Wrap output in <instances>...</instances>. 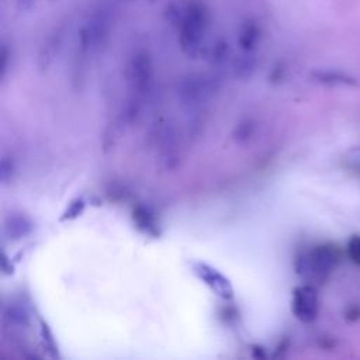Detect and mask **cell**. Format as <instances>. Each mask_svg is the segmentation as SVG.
<instances>
[{
	"label": "cell",
	"mask_w": 360,
	"mask_h": 360,
	"mask_svg": "<svg viewBox=\"0 0 360 360\" xmlns=\"http://www.w3.org/2000/svg\"><path fill=\"white\" fill-rule=\"evenodd\" d=\"M169 21L177 30L180 49L188 58L201 55L211 22V13L202 0H187L179 6H170Z\"/></svg>",
	"instance_id": "cell-1"
},
{
	"label": "cell",
	"mask_w": 360,
	"mask_h": 360,
	"mask_svg": "<svg viewBox=\"0 0 360 360\" xmlns=\"http://www.w3.org/2000/svg\"><path fill=\"white\" fill-rule=\"evenodd\" d=\"M112 30V13L107 6L94 8L80 24L76 38L75 69L80 72L84 65L98 53L108 41Z\"/></svg>",
	"instance_id": "cell-2"
},
{
	"label": "cell",
	"mask_w": 360,
	"mask_h": 360,
	"mask_svg": "<svg viewBox=\"0 0 360 360\" xmlns=\"http://www.w3.org/2000/svg\"><path fill=\"white\" fill-rule=\"evenodd\" d=\"M127 77L132 91V100L128 104V117L134 120L139 110V98L150 91L153 82V63L146 51H136L127 66Z\"/></svg>",
	"instance_id": "cell-3"
},
{
	"label": "cell",
	"mask_w": 360,
	"mask_h": 360,
	"mask_svg": "<svg viewBox=\"0 0 360 360\" xmlns=\"http://www.w3.org/2000/svg\"><path fill=\"white\" fill-rule=\"evenodd\" d=\"M219 89L217 77L205 73H191L177 83V97L188 108L200 107L208 103Z\"/></svg>",
	"instance_id": "cell-4"
},
{
	"label": "cell",
	"mask_w": 360,
	"mask_h": 360,
	"mask_svg": "<svg viewBox=\"0 0 360 360\" xmlns=\"http://www.w3.org/2000/svg\"><path fill=\"white\" fill-rule=\"evenodd\" d=\"M339 253L330 245H318L312 248L302 259L298 273H308L315 278H325L338 264Z\"/></svg>",
	"instance_id": "cell-5"
},
{
	"label": "cell",
	"mask_w": 360,
	"mask_h": 360,
	"mask_svg": "<svg viewBox=\"0 0 360 360\" xmlns=\"http://www.w3.org/2000/svg\"><path fill=\"white\" fill-rule=\"evenodd\" d=\"M318 309L319 301L315 287L304 284L294 288L291 298V311L297 319L304 323H311L316 319Z\"/></svg>",
	"instance_id": "cell-6"
},
{
	"label": "cell",
	"mask_w": 360,
	"mask_h": 360,
	"mask_svg": "<svg viewBox=\"0 0 360 360\" xmlns=\"http://www.w3.org/2000/svg\"><path fill=\"white\" fill-rule=\"evenodd\" d=\"M193 271L218 297H221L224 300H231L233 297V287H232L229 278L225 277L215 267H212V266H210L207 263L198 262V263L193 264Z\"/></svg>",
	"instance_id": "cell-7"
},
{
	"label": "cell",
	"mask_w": 360,
	"mask_h": 360,
	"mask_svg": "<svg viewBox=\"0 0 360 360\" xmlns=\"http://www.w3.org/2000/svg\"><path fill=\"white\" fill-rule=\"evenodd\" d=\"M65 34H66V28L58 27L53 31H51L48 34V37L44 39V42L39 48V53H38V65L42 70L48 69L51 66V63L53 62L55 56L58 55L59 49L62 48Z\"/></svg>",
	"instance_id": "cell-8"
},
{
	"label": "cell",
	"mask_w": 360,
	"mask_h": 360,
	"mask_svg": "<svg viewBox=\"0 0 360 360\" xmlns=\"http://www.w3.org/2000/svg\"><path fill=\"white\" fill-rule=\"evenodd\" d=\"M260 38H262V30L255 20L248 18L240 24L239 32H238V44L242 52H253L259 45Z\"/></svg>",
	"instance_id": "cell-9"
},
{
	"label": "cell",
	"mask_w": 360,
	"mask_h": 360,
	"mask_svg": "<svg viewBox=\"0 0 360 360\" xmlns=\"http://www.w3.org/2000/svg\"><path fill=\"white\" fill-rule=\"evenodd\" d=\"M4 323L15 330H24L30 326V312L21 302H8L3 309Z\"/></svg>",
	"instance_id": "cell-10"
},
{
	"label": "cell",
	"mask_w": 360,
	"mask_h": 360,
	"mask_svg": "<svg viewBox=\"0 0 360 360\" xmlns=\"http://www.w3.org/2000/svg\"><path fill=\"white\" fill-rule=\"evenodd\" d=\"M132 219L138 229H141L143 233L150 235V236H158L159 235V226L158 221L153 215V212L145 207V205H138L132 211Z\"/></svg>",
	"instance_id": "cell-11"
},
{
	"label": "cell",
	"mask_w": 360,
	"mask_h": 360,
	"mask_svg": "<svg viewBox=\"0 0 360 360\" xmlns=\"http://www.w3.org/2000/svg\"><path fill=\"white\" fill-rule=\"evenodd\" d=\"M32 222L25 215H10L4 222V233L13 239H21L31 233Z\"/></svg>",
	"instance_id": "cell-12"
},
{
	"label": "cell",
	"mask_w": 360,
	"mask_h": 360,
	"mask_svg": "<svg viewBox=\"0 0 360 360\" xmlns=\"http://www.w3.org/2000/svg\"><path fill=\"white\" fill-rule=\"evenodd\" d=\"M256 58L252 55V52H243L242 55L236 56L232 60V72L235 77L239 79H249L255 70H256Z\"/></svg>",
	"instance_id": "cell-13"
},
{
	"label": "cell",
	"mask_w": 360,
	"mask_h": 360,
	"mask_svg": "<svg viewBox=\"0 0 360 360\" xmlns=\"http://www.w3.org/2000/svg\"><path fill=\"white\" fill-rule=\"evenodd\" d=\"M207 58L208 60L215 65V66H221L224 63H226L231 58V48L226 39L219 38L217 39L207 51Z\"/></svg>",
	"instance_id": "cell-14"
},
{
	"label": "cell",
	"mask_w": 360,
	"mask_h": 360,
	"mask_svg": "<svg viewBox=\"0 0 360 360\" xmlns=\"http://www.w3.org/2000/svg\"><path fill=\"white\" fill-rule=\"evenodd\" d=\"M255 122L250 120V118H245V120H242L238 125H236V128H235V131H233V139L236 141V142H239V143H242V142H246L248 139H250V136L255 134Z\"/></svg>",
	"instance_id": "cell-15"
},
{
	"label": "cell",
	"mask_w": 360,
	"mask_h": 360,
	"mask_svg": "<svg viewBox=\"0 0 360 360\" xmlns=\"http://www.w3.org/2000/svg\"><path fill=\"white\" fill-rule=\"evenodd\" d=\"M41 340H42V345H44L45 350L52 357H56L58 356V345L53 339L52 330L49 329V326L45 322H41Z\"/></svg>",
	"instance_id": "cell-16"
},
{
	"label": "cell",
	"mask_w": 360,
	"mask_h": 360,
	"mask_svg": "<svg viewBox=\"0 0 360 360\" xmlns=\"http://www.w3.org/2000/svg\"><path fill=\"white\" fill-rule=\"evenodd\" d=\"M84 205H86V202H84L83 198H76V200H73V201L69 204V207L65 210V212H63V215H62L60 219L65 221V219H73V218L79 217V215L83 212Z\"/></svg>",
	"instance_id": "cell-17"
},
{
	"label": "cell",
	"mask_w": 360,
	"mask_h": 360,
	"mask_svg": "<svg viewBox=\"0 0 360 360\" xmlns=\"http://www.w3.org/2000/svg\"><path fill=\"white\" fill-rule=\"evenodd\" d=\"M347 255L353 263L360 266V236H352L347 243Z\"/></svg>",
	"instance_id": "cell-18"
},
{
	"label": "cell",
	"mask_w": 360,
	"mask_h": 360,
	"mask_svg": "<svg viewBox=\"0 0 360 360\" xmlns=\"http://www.w3.org/2000/svg\"><path fill=\"white\" fill-rule=\"evenodd\" d=\"M14 174V163L13 159H10L8 156H4L1 159V165H0V177L3 183H7Z\"/></svg>",
	"instance_id": "cell-19"
},
{
	"label": "cell",
	"mask_w": 360,
	"mask_h": 360,
	"mask_svg": "<svg viewBox=\"0 0 360 360\" xmlns=\"http://www.w3.org/2000/svg\"><path fill=\"white\" fill-rule=\"evenodd\" d=\"M7 69H8V49L6 45H3V48H1V69H0L1 79H4Z\"/></svg>",
	"instance_id": "cell-20"
},
{
	"label": "cell",
	"mask_w": 360,
	"mask_h": 360,
	"mask_svg": "<svg viewBox=\"0 0 360 360\" xmlns=\"http://www.w3.org/2000/svg\"><path fill=\"white\" fill-rule=\"evenodd\" d=\"M35 4V0H17V7L21 11H30Z\"/></svg>",
	"instance_id": "cell-21"
}]
</instances>
